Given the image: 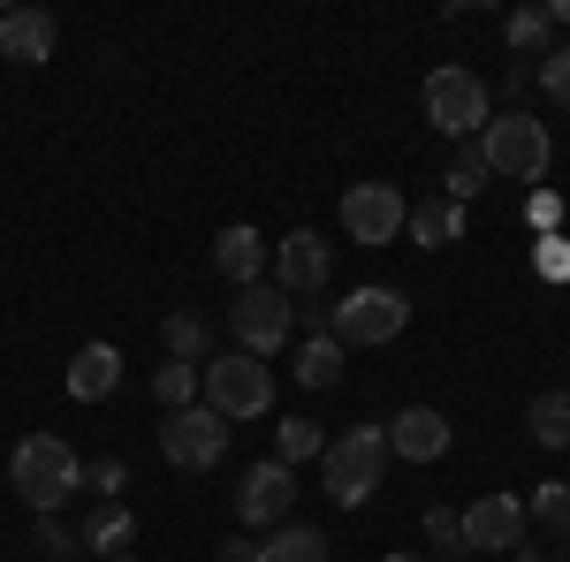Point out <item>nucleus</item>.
Segmentation results:
<instances>
[{
    "mask_svg": "<svg viewBox=\"0 0 570 562\" xmlns=\"http://www.w3.org/2000/svg\"><path fill=\"white\" fill-rule=\"evenodd\" d=\"M411 327V297L389 289V282H357L343 304H327V335L343 349H381Z\"/></svg>",
    "mask_w": 570,
    "mask_h": 562,
    "instance_id": "2",
    "label": "nucleus"
},
{
    "mask_svg": "<svg viewBox=\"0 0 570 562\" xmlns=\"http://www.w3.org/2000/svg\"><path fill=\"white\" fill-rule=\"evenodd\" d=\"M160 343H168V357H176V365H206V349H214V327H206L198 312H176V319L160 327Z\"/></svg>",
    "mask_w": 570,
    "mask_h": 562,
    "instance_id": "22",
    "label": "nucleus"
},
{
    "mask_svg": "<svg viewBox=\"0 0 570 562\" xmlns=\"http://www.w3.org/2000/svg\"><path fill=\"white\" fill-rule=\"evenodd\" d=\"M327 555H335V540L320 524H274L259 540V562H327Z\"/></svg>",
    "mask_w": 570,
    "mask_h": 562,
    "instance_id": "17",
    "label": "nucleus"
},
{
    "mask_svg": "<svg viewBox=\"0 0 570 562\" xmlns=\"http://www.w3.org/2000/svg\"><path fill=\"white\" fill-rule=\"evenodd\" d=\"M214 266H220V282H236V289H252V282H259V266H266V236L252 228V220H236V228H220V236H214Z\"/></svg>",
    "mask_w": 570,
    "mask_h": 562,
    "instance_id": "15",
    "label": "nucleus"
},
{
    "mask_svg": "<svg viewBox=\"0 0 570 562\" xmlns=\"http://www.w3.org/2000/svg\"><path fill=\"white\" fill-rule=\"evenodd\" d=\"M548 31H556V16H548V8H510V23H502V39L518 46V53H540Z\"/></svg>",
    "mask_w": 570,
    "mask_h": 562,
    "instance_id": "27",
    "label": "nucleus"
},
{
    "mask_svg": "<svg viewBox=\"0 0 570 562\" xmlns=\"http://www.w3.org/2000/svg\"><path fill=\"white\" fill-rule=\"evenodd\" d=\"M198 388H206V411H220V418L236 426V418H259L266 403H274V373H266L259 357L228 349L214 365H198Z\"/></svg>",
    "mask_w": 570,
    "mask_h": 562,
    "instance_id": "6",
    "label": "nucleus"
},
{
    "mask_svg": "<svg viewBox=\"0 0 570 562\" xmlns=\"http://www.w3.org/2000/svg\"><path fill=\"white\" fill-rule=\"evenodd\" d=\"M8 486L31 502V517H61V502L85 486V456L61 433H23L8 456Z\"/></svg>",
    "mask_w": 570,
    "mask_h": 562,
    "instance_id": "1",
    "label": "nucleus"
},
{
    "mask_svg": "<svg viewBox=\"0 0 570 562\" xmlns=\"http://www.w3.org/2000/svg\"><path fill=\"white\" fill-rule=\"evenodd\" d=\"M441 183H449V190H441L449 206H472V198L487 190V160H480V145H456V160H449V175H441Z\"/></svg>",
    "mask_w": 570,
    "mask_h": 562,
    "instance_id": "24",
    "label": "nucleus"
},
{
    "mask_svg": "<svg viewBox=\"0 0 570 562\" xmlns=\"http://www.w3.org/2000/svg\"><path fill=\"white\" fill-rule=\"evenodd\" d=\"M389 562H426V555H389Z\"/></svg>",
    "mask_w": 570,
    "mask_h": 562,
    "instance_id": "36",
    "label": "nucleus"
},
{
    "mask_svg": "<svg viewBox=\"0 0 570 562\" xmlns=\"http://www.w3.org/2000/svg\"><path fill=\"white\" fill-rule=\"evenodd\" d=\"M532 77L548 85V99H556V107H570V46H548V61H540Z\"/></svg>",
    "mask_w": 570,
    "mask_h": 562,
    "instance_id": "30",
    "label": "nucleus"
},
{
    "mask_svg": "<svg viewBox=\"0 0 570 562\" xmlns=\"http://www.w3.org/2000/svg\"><path fill=\"white\" fill-rule=\"evenodd\" d=\"M403 190L395 183H351L343 190V228H351V244H365V252H381V244H395L403 236Z\"/></svg>",
    "mask_w": 570,
    "mask_h": 562,
    "instance_id": "9",
    "label": "nucleus"
},
{
    "mask_svg": "<svg viewBox=\"0 0 570 562\" xmlns=\"http://www.w3.org/2000/svg\"><path fill=\"white\" fill-rule=\"evenodd\" d=\"M137 540V517L122 510V502H99L91 510V524H85V548H99L107 562H122V548Z\"/></svg>",
    "mask_w": 570,
    "mask_h": 562,
    "instance_id": "20",
    "label": "nucleus"
},
{
    "mask_svg": "<svg viewBox=\"0 0 570 562\" xmlns=\"http://www.w3.org/2000/svg\"><path fill=\"white\" fill-rule=\"evenodd\" d=\"M297 381H305V388H335V381H343V343H335V335H312V343L297 349Z\"/></svg>",
    "mask_w": 570,
    "mask_h": 562,
    "instance_id": "23",
    "label": "nucleus"
},
{
    "mask_svg": "<svg viewBox=\"0 0 570 562\" xmlns=\"http://www.w3.org/2000/svg\"><path fill=\"white\" fill-rule=\"evenodd\" d=\"M289 319H297V297H289V289H274V282H252V289H236V304H228L236 349H244V357H259V365L289 343Z\"/></svg>",
    "mask_w": 570,
    "mask_h": 562,
    "instance_id": "7",
    "label": "nucleus"
},
{
    "mask_svg": "<svg viewBox=\"0 0 570 562\" xmlns=\"http://www.w3.org/2000/svg\"><path fill=\"white\" fill-rule=\"evenodd\" d=\"M419 107H426V122H434L441 137L480 145V130H487V77H480V69H464V61H441V69H426Z\"/></svg>",
    "mask_w": 570,
    "mask_h": 562,
    "instance_id": "4",
    "label": "nucleus"
},
{
    "mask_svg": "<svg viewBox=\"0 0 570 562\" xmlns=\"http://www.w3.org/2000/svg\"><path fill=\"white\" fill-rule=\"evenodd\" d=\"M122 562H130V555H122Z\"/></svg>",
    "mask_w": 570,
    "mask_h": 562,
    "instance_id": "37",
    "label": "nucleus"
},
{
    "mask_svg": "<svg viewBox=\"0 0 570 562\" xmlns=\"http://www.w3.org/2000/svg\"><path fill=\"white\" fill-rule=\"evenodd\" d=\"M85 486H99L107 502H122V486H130V464H122V456H107V464H91V472H85Z\"/></svg>",
    "mask_w": 570,
    "mask_h": 562,
    "instance_id": "31",
    "label": "nucleus"
},
{
    "mask_svg": "<svg viewBox=\"0 0 570 562\" xmlns=\"http://www.w3.org/2000/svg\"><path fill=\"white\" fill-rule=\"evenodd\" d=\"M327 282V244L312 236V228H289L282 244H274V289H289V297H312Z\"/></svg>",
    "mask_w": 570,
    "mask_h": 562,
    "instance_id": "14",
    "label": "nucleus"
},
{
    "mask_svg": "<svg viewBox=\"0 0 570 562\" xmlns=\"http://www.w3.org/2000/svg\"><path fill=\"white\" fill-rule=\"evenodd\" d=\"M160 456H168L176 472H214L220 456H228V418L206 411V403L168 411V418H160Z\"/></svg>",
    "mask_w": 570,
    "mask_h": 562,
    "instance_id": "8",
    "label": "nucleus"
},
{
    "mask_svg": "<svg viewBox=\"0 0 570 562\" xmlns=\"http://www.w3.org/2000/svg\"><path fill=\"white\" fill-rule=\"evenodd\" d=\"M53 46H61V23H53L46 8H8V16H0V53H8L16 69L53 61Z\"/></svg>",
    "mask_w": 570,
    "mask_h": 562,
    "instance_id": "13",
    "label": "nucleus"
},
{
    "mask_svg": "<svg viewBox=\"0 0 570 562\" xmlns=\"http://www.w3.org/2000/svg\"><path fill=\"white\" fill-rule=\"evenodd\" d=\"M548 16H556V23H570V0H548Z\"/></svg>",
    "mask_w": 570,
    "mask_h": 562,
    "instance_id": "35",
    "label": "nucleus"
},
{
    "mask_svg": "<svg viewBox=\"0 0 570 562\" xmlns=\"http://www.w3.org/2000/svg\"><path fill=\"white\" fill-rule=\"evenodd\" d=\"M525 517L540 524L548 540H570V486H563V479H548V486L525 502Z\"/></svg>",
    "mask_w": 570,
    "mask_h": 562,
    "instance_id": "25",
    "label": "nucleus"
},
{
    "mask_svg": "<svg viewBox=\"0 0 570 562\" xmlns=\"http://www.w3.org/2000/svg\"><path fill=\"white\" fill-rule=\"evenodd\" d=\"M115 381H122V349L115 343H85L77 357H69V395H77V403L115 395Z\"/></svg>",
    "mask_w": 570,
    "mask_h": 562,
    "instance_id": "16",
    "label": "nucleus"
},
{
    "mask_svg": "<svg viewBox=\"0 0 570 562\" xmlns=\"http://www.w3.org/2000/svg\"><path fill=\"white\" fill-rule=\"evenodd\" d=\"M403 228H411V244L441 252V244H456V236H464V206H449V198H419V206L403 214Z\"/></svg>",
    "mask_w": 570,
    "mask_h": 562,
    "instance_id": "18",
    "label": "nucleus"
},
{
    "mask_svg": "<svg viewBox=\"0 0 570 562\" xmlns=\"http://www.w3.org/2000/svg\"><path fill=\"white\" fill-rule=\"evenodd\" d=\"M525 214H532V228H556V220H563V198H548V190H540Z\"/></svg>",
    "mask_w": 570,
    "mask_h": 562,
    "instance_id": "33",
    "label": "nucleus"
},
{
    "mask_svg": "<svg viewBox=\"0 0 570 562\" xmlns=\"http://www.w3.org/2000/svg\"><path fill=\"white\" fill-rule=\"evenodd\" d=\"M525 433L540 441V448H570V388H548V395H532V411H525Z\"/></svg>",
    "mask_w": 570,
    "mask_h": 562,
    "instance_id": "19",
    "label": "nucleus"
},
{
    "mask_svg": "<svg viewBox=\"0 0 570 562\" xmlns=\"http://www.w3.org/2000/svg\"><path fill=\"white\" fill-rule=\"evenodd\" d=\"M480 160H487V175L540 183V175H548V160H556V130H548V122H532V115H487Z\"/></svg>",
    "mask_w": 570,
    "mask_h": 562,
    "instance_id": "5",
    "label": "nucleus"
},
{
    "mask_svg": "<svg viewBox=\"0 0 570 562\" xmlns=\"http://www.w3.org/2000/svg\"><path fill=\"white\" fill-rule=\"evenodd\" d=\"M381 472H389V433L381 426L335 433L327 456H320V479H327V494H335L343 510H365V502L381 494Z\"/></svg>",
    "mask_w": 570,
    "mask_h": 562,
    "instance_id": "3",
    "label": "nucleus"
},
{
    "mask_svg": "<svg viewBox=\"0 0 570 562\" xmlns=\"http://www.w3.org/2000/svg\"><path fill=\"white\" fill-rule=\"evenodd\" d=\"M289 502H297V472L289 464H252L244 486H236V517L252 524V532H274V524H289Z\"/></svg>",
    "mask_w": 570,
    "mask_h": 562,
    "instance_id": "11",
    "label": "nucleus"
},
{
    "mask_svg": "<svg viewBox=\"0 0 570 562\" xmlns=\"http://www.w3.org/2000/svg\"><path fill=\"white\" fill-rule=\"evenodd\" d=\"M456 517H464V555H518V540H525V502L518 494H480Z\"/></svg>",
    "mask_w": 570,
    "mask_h": 562,
    "instance_id": "10",
    "label": "nucleus"
},
{
    "mask_svg": "<svg viewBox=\"0 0 570 562\" xmlns=\"http://www.w3.org/2000/svg\"><path fill=\"white\" fill-rule=\"evenodd\" d=\"M426 540H434V555H464V517L456 510H426Z\"/></svg>",
    "mask_w": 570,
    "mask_h": 562,
    "instance_id": "29",
    "label": "nucleus"
},
{
    "mask_svg": "<svg viewBox=\"0 0 570 562\" xmlns=\"http://www.w3.org/2000/svg\"><path fill=\"white\" fill-rule=\"evenodd\" d=\"M540 274H548V282H570V244H556V236H548V244H540Z\"/></svg>",
    "mask_w": 570,
    "mask_h": 562,
    "instance_id": "32",
    "label": "nucleus"
},
{
    "mask_svg": "<svg viewBox=\"0 0 570 562\" xmlns=\"http://www.w3.org/2000/svg\"><path fill=\"white\" fill-rule=\"evenodd\" d=\"M220 562H259V548H252V540H228V548H220Z\"/></svg>",
    "mask_w": 570,
    "mask_h": 562,
    "instance_id": "34",
    "label": "nucleus"
},
{
    "mask_svg": "<svg viewBox=\"0 0 570 562\" xmlns=\"http://www.w3.org/2000/svg\"><path fill=\"white\" fill-rule=\"evenodd\" d=\"M31 555H39V562H69V555H77L69 524H61V517H31Z\"/></svg>",
    "mask_w": 570,
    "mask_h": 562,
    "instance_id": "28",
    "label": "nucleus"
},
{
    "mask_svg": "<svg viewBox=\"0 0 570 562\" xmlns=\"http://www.w3.org/2000/svg\"><path fill=\"white\" fill-rule=\"evenodd\" d=\"M381 433H389V456H403V464H434V456H449V418H441L434 403L395 411Z\"/></svg>",
    "mask_w": 570,
    "mask_h": 562,
    "instance_id": "12",
    "label": "nucleus"
},
{
    "mask_svg": "<svg viewBox=\"0 0 570 562\" xmlns=\"http://www.w3.org/2000/svg\"><path fill=\"white\" fill-rule=\"evenodd\" d=\"M153 395H160V411H190V403H198V365H176V357H168V365L153 373Z\"/></svg>",
    "mask_w": 570,
    "mask_h": 562,
    "instance_id": "26",
    "label": "nucleus"
},
{
    "mask_svg": "<svg viewBox=\"0 0 570 562\" xmlns=\"http://www.w3.org/2000/svg\"><path fill=\"white\" fill-rule=\"evenodd\" d=\"M320 456H327V433L312 426V418H282L274 426V464L297 472V464H320Z\"/></svg>",
    "mask_w": 570,
    "mask_h": 562,
    "instance_id": "21",
    "label": "nucleus"
}]
</instances>
